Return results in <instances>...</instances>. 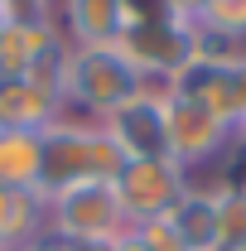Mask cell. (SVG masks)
<instances>
[{
	"label": "cell",
	"instance_id": "1",
	"mask_svg": "<svg viewBox=\"0 0 246 251\" xmlns=\"http://www.w3.org/2000/svg\"><path fill=\"white\" fill-rule=\"evenodd\" d=\"M58 87H63V101H77L82 111L106 121L111 111H121L125 101L140 97V68L125 58L116 44L68 49L63 68H58Z\"/></svg>",
	"mask_w": 246,
	"mask_h": 251
},
{
	"label": "cell",
	"instance_id": "2",
	"mask_svg": "<svg viewBox=\"0 0 246 251\" xmlns=\"http://www.w3.org/2000/svg\"><path fill=\"white\" fill-rule=\"evenodd\" d=\"M53 218V237L68 247H92V242H121L130 232V218L121 208L116 179H77L39 198Z\"/></svg>",
	"mask_w": 246,
	"mask_h": 251
},
{
	"label": "cell",
	"instance_id": "3",
	"mask_svg": "<svg viewBox=\"0 0 246 251\" xmlns=\"http://www.w3.org/2000/svg\"><path fill=\"white\" fill-rule=\"evenodd\" d=\"M125 159L106 140L101 126H77V121H53L44 130V184L39 198H49L53 188L77 184V179H116Z\"/></svg>",
	"mask_w": 246,
	"mask_h": 251
},
{
	"label": "cell",
	"instance_id": "4",
	"mask_svg": "<svg viewBox=\"0 0 246 251\" xmlns=\"http://www.w3.org/2000/svg\"><path fill=\"white\" fill-rule=\"evenodd\" d=\"M116 193H121V208L130 218V227H140V222L174 213V203L188 193V174L174 159H130L116 174Z\"/></svg>",
	"mask_w": 246,
	"mask_h": 251
},
{
	"label": "cell",
	"instance_id": "5",
	"mask_svg": "<svg viewBox=\"0 0 246 251\" xmlns=\"http://www.w3.org/2000/svg\"><path fill=\"white\" fill-rule=\"evenodd\" d=\"M164 130H169V159H174L184 174L198 159H213L217 150L227 145V135H232L213 111H203L198 101H188V97H179V92L164 101Z\"/></svg>",
	"mask_w": 246,
	"mask_h": 251
},
{
	"label": "cell",
	"instance_id": "6",
	"mask_svg": "<svg viewBox=\"0 0 246 251\" xmlns=\"http://www.w3.org/2000/svg\"><path fill=\"white\" fill-rule=\"evenodd\" d=\"M106 140L116 145V155L130 164V159H169V130H164V101L154 97H135L125 101L121 111H111L106 121Z\"/></svg>",
	"mask_w": 246,
	"mask_h": 251
},
{
	"label": "cell",
	"instance_id": "7",
	"mask_svg": "<svg viewBox=\"0 0 246 251\" xmlns=\"http://www.w3.org/2000/svg\"><path fill=\"white\" fill-rule=\"evenodd\" d=\"M63 68V44L49 20H10L0 34V82H20Z\"/></svg>",
	"mask_w": 246,
	"mask_h": 251
},
{
	"label": "cell",
	"instance_id": "8",
	"mask_svg": "<svg viewBox=\"0 0 246 251\" xmlns=\"http://www.w3.org/2000/svg\"><path fill=\"white\" fill-rule=\"evenodd\" d=\"M63 106L58 73H39L20 82H0V126L10 130H49V121Z\"/></svg>",
	"mask_w": 246,
	"mask_h": 251
},
{
	"label": "cell",
	"instance_id": "9",
	"mask_svg": "<svg viewBox=\"0 0 246 251\" xmlns=\"http://www.w3.org/2000/svg\"><path fill=\"white\" fill-rule=\"evenodd\" d=\"M0 184L39 193L44 184V130H10L0 126Z\"/></svg>",
	"mask_w": 246,
	"mask_h": 251
},
{
	"label": "cell",
	"instance_id": "10",
	"mask_svg": "<svg viewBox=\"0 0 246 251\" xmlns=\"http://www.w3.org/2000/svg\"><path fill=\"white\" fill-rule=\"evenodd\" d=\"M68 29L77 49H101L121 39V0H68Z\"/></svg>",
	"mask_w": 246,
	"mask_h": 251
},
{
	"label": "cell",
	"instance_id": "11",
	"mask_svg": "<svg viewBox=\"0 0 246 251\" xmlns=\"http://www.w3.org/2000/svg\"><path fill=\"white\" fill-rule=\"evenodd\" d=\"M39 218H44L39 193H20V188L0 184V251H25L39 237Z\"/></svg>",
	"mask_w": 246,
	"mask_h": 251
},
{
	"label": "cell",
	"instance_id": "12",
	"mask_svg": "<svg viewBox=\"0 0 246 251\" xmlns=\"http://www.w3.org/2000/svg\"><path fill=\"white\" fill-rule=\"evenodd\" d=\"M169 222L179 227V237L188 242V251H213L217 247V193H193L174 203Z\"/></svg>",
	"mask_w": 246,
	"mask_h": 251
},
{
	"label": "cell",
	"instance_id": "13",
	"mask_svg": "<svg viewBox=\"0 0 246 251\" xmlns=\"http://www.w3.org/2000/svg\"><path fill=\"white\" fill-rule=\"evenodd\" d=\"M213 251H246V188L217 193V247Z\"/></svg>",
	"mask_w": 246,
	"mask_h": 251
},
{
	"label": "cell",
	"instance_id": "14",
	"mask_svg": "<svg viewBox=\"0 0 246 251\" xmlns=\"http://www.w3.org/2000/svg\"><path fill=\"white\" fill-rule=\"evenodd\" d=\"M135 232V242L145 251H188V242L179 237V227L169 218H154V222H140V227H130Z\"/></svg>",
	"mask_w": 246,
	"mask_h": 251
},
{
	"label": "cell",
	"instance_id": "15",
	"mask_svg": "<svg viewBox=\"0 0 246 251\" xmlns=\"http://www.w3.org/2000/svg\"><path fill=\"white\" fill-rule=\"evenodd\" d=\"M213 0H169V15L179 20V25H198V15L208 10Z\"/></svg>",
	"mask_w": 246,
	"mask_h": 251
},
{
	"label": "cell",
	"instance_id": "16",
	"mask_svg": "<svg viewBox=\"0 0 246 251\" xmlns=\"http://www.w3.org/2000/svg\"><path fill=\"white\" fill-rule=\"evenodd\" d=\"M227 73H232V87L242 97V116H246V53H232L227 58Z\"/></svg>",
	"mask_w": 246,
	"mask_h": 251
},
{
	"label": "cell",
	"instance_id": "17",
	"mask_svg": "<svg viewBox=\"0 0 246 251\" xmlns=\"http://www.w3.org/2000/svg\"><path fill=\"white\" fill-rule=\"evenodd\" d=\"M25 251H73V247H68V242H58V237H34Z\"/></svg>",
	"mask_w": 246,
	"mask_h": 251
},
{
	"label": "cell",
	"instance_id": "18",
	"mask_svg": "<svg viewBox=\"0 0 246 251\" xmlns=\"http://www.w3.org/2000/svg\"><path fill=\"white\" fill-rule=\"evenodd\" d=\"M111 251H145V247L135 242V232H125V237H121V242H116V247H111Z\"/></svg>",
	"mask_w": 246,
	"mask_h": 251
},
{
	"label": "cell",
	"instance_id": "19",
	"mask_svg": "<svg viewBox=\"0 0 246 251\" xmlns=\"http://www.w3.org/2000/svg\"><path fill=\"white\" fill-rule=\"evenodd\" d=\"M116 242H92V247H73V251H111Z\"/></svg>",
	"mask_w": 246,
	"mask_h": 251
},
{
	"label": "cell",
	"instance_id": "20",
	"mask_svg": "<svg viewBox=\"0 0 246 251\" xmlns=\"http://www.w3.org/2000/svg\"><path fill=\"white\" fill-rule=\"evenodd\" d=\"M0 5H5V10H10V0H0Z\"/></svg>",
	"mask_w": 246,
	"mask_h": 251
},
{
	"label": "cell",
	"instance_id": "21",
	"mask_svg": "<svg viewBox=\"0 0 246 251\" xmlns=\"http://www.w3.org/2000/svg\"><path fill=\"white\" fill-rule=\"evenodd\" d=\"M242 188H246V184H242Z\"/></svg>",
	"mask_w": 246,
	"mask_h": 251
}]
</instances>
